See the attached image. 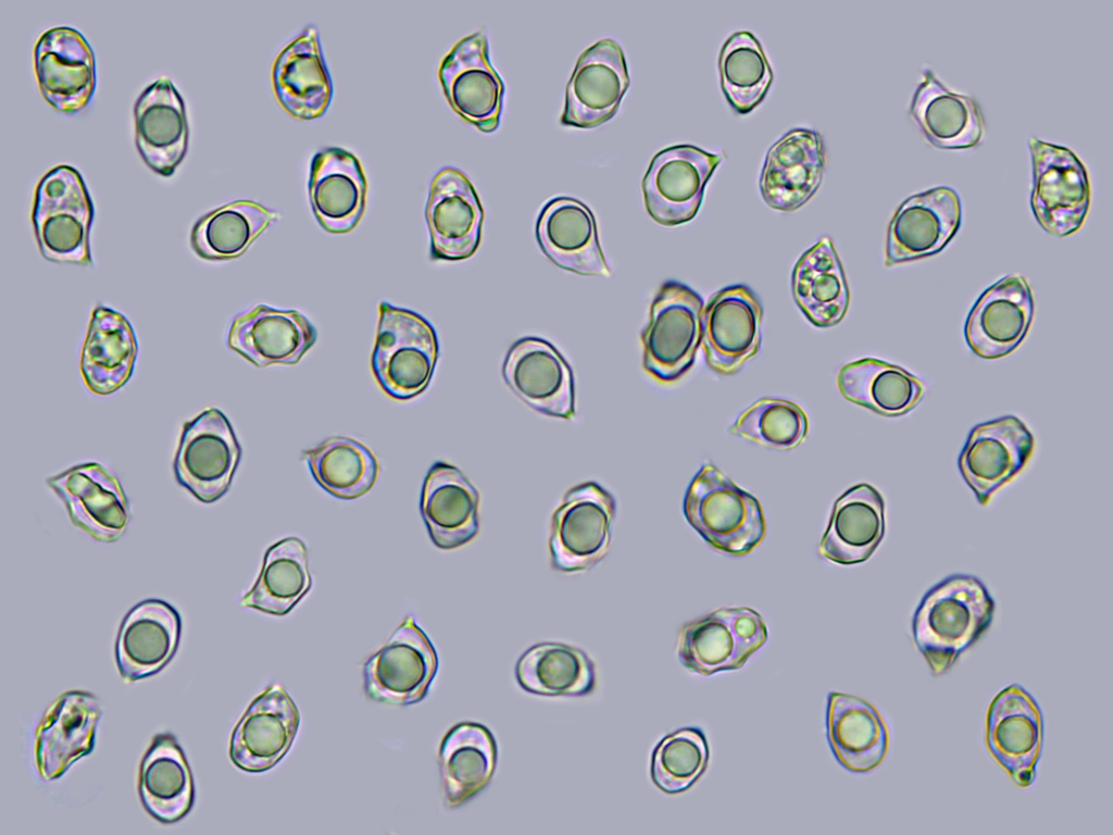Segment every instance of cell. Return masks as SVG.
Masks as SVG:
<instances>
[{
	"mask_svg": "<svg viewBox=\"0 0 1113 835\" xmlns=\"http://www.w3.org/2000/svg\"><path fill=\"white\" fill-rule=\"evenodd\" d=\"M995 601L977 577L955 574L933 586L912 620L918 651L930 672L942 675L989 627Z\"/></svg>",
	"mask_w": 1113,
	"mask_h": 835,
	"instance_id": "obj_1",
	"label": "cell"
},
{
	"mask_svg": "<svg viewBox=\"0 0 1113 835\" xmlns=\"http://www.w3.org/2000/svg\"><path fill=\"white\" fill-rule=\"evenodd\" d=\"M684 514L708 544L735 556L752 551L765 534L759 500L710 463L690 482Z\"/></svg>",
	"mask_w": 1113,
	"mask_h": 835,
	"instance_id": "obj_2",
	"label": "cell"
},
{
	"mask_svg": "<svg viewBox=\"0 0 1113 835\" xmlns=\"http://www.w3.org/2000/svg\"><path fill=\"white\" fill-rule=\"evenodd\" d=\"M93 204L80 173L62 164L39 180L33 224L43 258L58 263L91 264L89 232Z\"/></svg>",
	"mask_w": 1113,
	"mask_h": 835,
	"instance_id": "obj_3",
	"label": "cell"
},
{
	"mask_svg": "<svg viewBox=\"0 0 1113 835\" xmlns=\"http://www.w3.org/2000/svg\"><path fill=\"white\" fill-rule=\"evenodd\" d=\"M438 350L437 335L425 317L385 301L379 304L372 370L389 396L408 400L424 391Z\"/></svg>",
	"mask_w": 1113,
	"mask_h": 835,
	"instance_id": "obj_4",
	"label": "cell"
},
{
	"mask_svg": "<svg viewBox=\"0 0 1113 835\" xmlns=\"http://www.w3.org/2000/svg\"><path fill=\"white\" fill-rule=\"evenodd\" d=\"M703 300L676 281L665 282L651 303L642 333L643 367L663 383L680 378L693 364L701 342Z\"/></svg>",
	"mask_w": 1113,
	"mask_h": 835,
	"instance_id": "obj_5",
	"label": "cell"
},
{
	"mask_svg": "<svg viewBox=\"0 0 1113 835\" xmlns=\"http://www.w3.org/2000/svg\"><path fill=\"white\" fill-rule=\"evenodd\" d=\"M615 516V500L596 482L571 488L553 512L549 548L554 570L586 571L605 556Z\"/></svg>",
	"mask_w": 1113,
	"mask_h": 835,
	"instance_id": "obj_6",
	"label": "cell"
},
{
	"mask_svg": "<svg viewBox=\"0 0 1113 835\" xmlns=\"http://www.w3.org/2000/svg\"><path fill=\"white\" fill-rule=\"evenodd\" d=\"M767 635L762 615L753 609L721 608L680 628L677 653L696 674L734 671L765 644Z\"/></svg>",
	"mask_w": 1113,
	"mask_h": 835,
	"instance_id": "obj_7",
	"label": "cell"
},
{
	"mask_svg": "<svg viewBox=\"0 0 1113 835\" xmlns=\"http://www.w3.org/2000/svg\"><path fill=\"white\" fill-rule=\"evenodd\" d=\"M438 657L432 641L412 616H407L389 640L363 665L367 698L390 706L421 701L437 673Z\"/></svg>",
	"mask_w": 1113,
	"mask_h": 835,
	"instance_id": "obj_8",
	"label": "cell"
},
{
	"mask_svg": "<svg viewBox=\"0 0 1113 835\" xmlns=\"http://www.w3.org/2000/svg\"><path fill=\"white\" fill-rule=\"evenodd\" d=\"M1031 208L1050 234L1067 236L1083 225L1090 204L1087 171L1070 149L1033 137Z\"/></svg>",
	"mask_w": 1113,
	"mask_h": 835,
	"instance_id": "obj_9",
	"label": "cell"
},
{
	"mask_svg": "<svg viewBox=\"0 0 1113 835\" xmlns=\"http://www.w3.org/2000/svg\"><path fill=\"white\" fill-rule=\"evenodd\" d=\"M241 449L227 418L209 408L185 424L174 461L177 482L210 503L229 488Z\"/></svg>",
	"mask_w": 1113,
	"mask_h": 835,
	"instance_id": "obj_10",
	"label": "cell"
},
{
	"mask_svg": "<svg viewBox=\"0 0 1113 835\" xmlns=\"http://www.w3.org/2000/svg\"><path fill=\"white\" fill-rule=\"evenodd\" d=\"M723 159L692 145H674L652 158L642 179L646 208L665 226H676L697 214L708 179Z\"/></svg>",
	"mask_w": 1113,
	"mask_h": 835,
	"instance_id": "obj_11",
	"label": "cell"
},
{
	"mask_svg": "<svg viewBox=\"0 0 1113 835\" xmlns=\"http://www.w3.org/2000/svg\"><path fill=\"white\" fill-rule=\"evenodd\" d=\"M1034 444L1027 426L1013 415L980 423L971 431L959 469L981 506L1024 469Z\"/></svg>",
	"mask_w": 1113,
	"mask_h": 835,
	"instance_id": "obj_12",
	"label": "cell"
},
{
	"mask_svg": "<svg viewBox=\"0 0 1113 835\" xmlns=\"http://www.w3.org/2000/svg\"><path fill=\"white\" fill-rule=\"evenodd\" d=\"M762 308L745 285L717 291L702 311L701 342L708 365L721 375L735 374L759 350Z\"/></svg>",
	"mask_w": 1113,
	"mask_h": 835,
	"instance_id": "obj_13",
	"label": "cell"
},
{
	"mask_svg": "<svg viewBox=\"0 0 1113 835\" xmlns=\"http://www.w3.org/2000/svg\"><path fill=\"white\" fill-rule=\"evenodd\" d=\"M1040 709L1028 691L1012 684L991 701L986 724L990 753L1020 787L1036 778L1042 746Z\"/></svg>",
	"mask_w": 1113,
	"mask_h": 835,
	"instance_id": "obj_14",
	"label": "cell"
},
{
	"mask_svg": "<svg viewBox=\"0 0 1113 835\" xmlns=\"http://www.w3.org/2000/svg\"><path fill=\"white\" fill-rule=\"evenodd\" d=\"M439 77L452 108L485 133L499 125L503 83L491 66L488 45L476 32L460 40L443 59Z\"/></svg>",
	"mask_w": 1113,
	"mask_h": 835,
	"instance_id": "obj_15",
	"label": "cell"
},
{
	"mask_svg": "<svg viewBox=\"0 0 1113 835\" xmlns=\"http://www.w3.org/2000/svg\"><path fill=\"white\" fill-rule=\"evenodd\" d=\"M38 85L57 110L74 114L90 101L96 87V64L90 45L70 26L41 34L34 50Z\"/></svg>",
	"mask_w": 1113,
	"mask_h": 835,
	"instance_id": "obj_16",
	"label": "cell"
},
{
	"mask_svg": "<svg viewBox=\"0 0 1113 835\" xmlns=\"http://www.w3.org/2000/svg\"><path fill=\"white\" fill-rule=\"evenodd\" d=\"M960 223L961 202L954 189L940 186L909 197L889 223L885 265L939 252L954 236Z\"/></svg>",
	"mask_w": 1113,
	"mask_h": 835,
	"instance_id": "obj_17",
	"label": "cell"
},
{
	"mask_svg": "<svg viewBox=\"0 0 1113 835\" xmlns=\"http://www.w3.org/2000/svg\"><path fill=\"white\" fill-rule=\"evenodd\" d=\"M629 85L621 46L609 38L588 47L578 58L565 94L561 123L592 127L617 110Z\"/></svg>",
	"mask_w": 1113,
	"mask_h": 835,
	"instance_id": "obj_18",
	"label": "cell"
},
{
	"mask_svg": "<svg viewBox=\"0 0 1113 835\" xmlns=\"http://www.w3.org/2000/svg\"><path fill=\"white\" fill-rule=\"evenodd\" d=\"M502 376L535 411L559 419L575 415L574 379L567 362L548 341L524 337L509 349Z\"/></svg>",
	"mask_w": 1113,
	"mask_h": 835,
	"instance_id": "obj_19",
	"label": "cell"
},
{
	"mask_svg": "<svg viewBox=\"0 0 1113 835\" xmlns=\"http://www.w3.org/2000/svg\"><path fill=\"white\" fill-rule=\"evenodd\" d=\"M483 220V207L470 179L455 169L438 172L426 204L432 258L460 261L473 256Z\"/></svg>",
	"mask_w": 1113,
	"mask_h": 835,
	"instance_id": "obj_20",
	"label": "cell"
},
{
	"mask_svg": "<svg viewBox=\"0 0 1113 835\" xmlns=\"http://www.w3.org/2000/svg\"><path fill=\"white\" fill-rule=\"evenodd\" d=\"M300 723L299 711L285 688L271 685L246 710L229 744L233 763L247 772L273 768L289 750Z\"/></svg>",
	"mask_w": 1113,
	"mask_h": 835,
	"instance_id": "obj_21",
	"label": "cell"
},
{
	"mask_svg": "<svg viewBox=\"0 0 1113 835\" xmlns=\"http://www.w3.org/2000/svg\"><path fill=\"white\" fill-rule=\"evenodd\" d=\"M47 483L64 501L75 526L102 543L122 537L129 521L128 502L116 477L101 464L75 465Z\"/></svg>",
	"mask_w": 1113,
	"mask_h": 835,
	"instance_id": "obj_22",
	"label": "cell"
},
{
	"mask_svg": "<svg viewBox=\"0 0 1113 835\" xmlns=\"http://www.w3.org/2000/svg\"><path fill=\"white\" fill-rule=\"evenodd\" d=\"M1034 313L1027 281L1011 274L985 290L972 308L965 323L966 342L984 359L1002 358L1026 336Z\"/></svg>",
	"mask_w": 1113,
	"mask_h": 835,
	"instance_id": "obj_23",
	"label": "cell"
},
{
	"mask_svg": "<svg viewBox=\"0 0 1113 835\" xmlns=\"http://www.w3.org/2000/svg\"><path fill=\"white\" fill-rule=\"evenodd\" d=\"M825 167V146L812 128L793 127L766 153L760 175L765 202L779 211L801 207L818 188Z\"/></svg>",
	"mask_w": 1113,
	"mask_h": 835,
	"instance_id": "obj_24",
	"label": "cell"
},
{
	"mask_svg": "<svg viewBox=\"0 0 1113 835\" xmlns=\"http://www.w3.org/2000/svg\"><path fill=\"white\" fill-rule=\"evenodd\" d=\"M536 238L542 252L563 270L588 276L611 274L595 216L577 199L560 196L547 201L536 222Z\"/></svg>",
	"mask_w": 1113,
	"mask_h": 835,
	"instance_id": "obj_25",
	"label": "cell"
},
{
	"mask_svg": "<svg viewBox=\"0 0 1113 835\" xmlns=\"http://www.w3.org/2000/svg\"><path fill=\"white\" fill-rule=\"evenodd\" d=\"M100 714L98 699L90 693L71 690L55 699L36 731V762L43 778L60 777L92 750Z\"/></svg>",
	"mask_w": 1113,
	"mask_h": 835,
	"instance_id": "obj_26",
	"label": "cell"
},
{
	"mask_svg": "<svg viewBox=\"0 0 1113 835\" xmlns=\"http://www.w3.org/2000/svg\"><path fill=\"white\" fill-rule=\"evenodd\" d=\"M134 115L136 145L143 161L155 173L171 176L188 147L183 97L167 77H161L137 98Z\"/></svg>",
	"mask_w": 1113,
	"mask_h": 835,
	"instance_id": "obj_27",
	"label": "cell"
},
{
	"mask_svg": "<svg viewBox=\"0 0 1113 835\" xmlns=\"http://www.w3.org/2000/svg\"><path fill=\"white\" fill-rule=\"evenodd\" d=\"M317 337L311 322L296 310L259 304L237 316L229 328V348L259 367L295 364Z\"/></svg>",
	"mask_w": 1113,
	"mask_h": 835,
	"instance_id": "obj_28",
	"label": "cell"
},
{
	"mask_svg": "<svg viewBox=\"0 0 1113 835\" xmlns=\"http://www.w3.org/2000/svg\"><path fill=\"white\" fill-rule=\"evenodd\" d=\"M180 618L168 603L148 599L125 615L115 645L116 663L127 682L158 673L178 647Z\"/></svg>",
	"mask_w": 1113,
	"mask_h": 835,
	"instance_id": "obj_29",
	"label": "cell"
},
{
	"mask_svg": "<svg viewBox=\"0 0 1113 835\" xmlns=\"http://www.w3.org/2000/svg\"><path fill=\"white\" fill-rule=\"evenodd\" d=\"M479 495L461 471L437 461L428 470L421 495V513L433 543L458 548L478 532Z\"/></svg>",
	"mask_w": 1113,
	"mask_h": 835,
	"instance_id": "obj_30",
	"label": "cell"
},
{
	"mask_svg": "<svg viewBox=\"0 0 1113 835\" xmlns=\"http://www.w3.org/2000/svg\"><path fill=\"white\" fill-rule=\"evenodd\" d=\"M365 191L362 167L352 153L326 148L314 155L309 179L310 201L325 229L351 230L363 213Z\"/></svg>",
	"mask_w": 1113,
	"mask_h": 835,
	"instance_id": "obj_31",
	"label": "cell"
},
{
	"mask_svg": "<svg viewBox=\"0 0 1113 835\" xmlns=\"http://www.w3.org/2000/svg\"><path fill=\"white\" fill-rule=\"evenodd\" d=\"M826 730L836 760L851 772H870L886 757L888 728L876 708L864 699L829 693Z\"/></svg>",
	"mask_w": 1113,
	"mask_h": 835,
	"instance_id": "obj_32",
	"label": "cell"
},
{
	"mask_svg": "<svg viewBox=\"0 0 1113 835\" xmlns=\"http://www.w3.org/2000/svg\"><path fill=\"white\" fill-rule=\"evenodd\" d=\"M884 534V499L873 486L862 483L836 500L820 552L842 565L860 563L873 554Z\"/></svg>",
	"mask_w": 1113,
	"mask_h": 835,
	"instance_id": "obj_33",
	"label": "cell"
},
{
	"mask_svg": "<svg viewBox=\"0 0 1113 835\" xmlns=\"http://www.w3.org/2000/svg\"><path fill=\"white\" fill-rule=\"evenodd\" d=\"M273 82L280 103L292 115L314 119L327 109L333 84L313 26L289 43L276 59Z\"/></svg>",
	"mask_w": 1113,
	"mask_h": 835,
	"instance_id": "obj_34",
	"label": "cell"
},
{
	"mask_svg": "<svg viewBox=\"0 0 1113 835\" xmlns=\"http://www.w3.org/2000/svg\"><path fill=\"white\" fill-rule=\"evenodd\" d=\"M497 753L493 735L479 723L461 722L448 731L438 758L446 808L462 806L489 784Z\"/></svg>",
	"mask_w": 1113,
	"mask_h": 835,
	"instance_id": "obj_35",
	"label": "cell"
},
{
	"mask_svg": "<svg viewBox=\"0 0 1113 835\" xmlns=\"http://www.w3.org/2000/svg\"><path fill=\"white\" fill-rule=\"evenodd\" d=\"M910 114L926 138L941 149L976 146L984 133L977 102L948 89L933 73L923 71L910 105Z\"/></svg>",
	"mask_w": 1113,
	"mask_h": 835,
	"instance_id": "obj_36",
	"label": "cell"
},
{
	"mask_svg": "<svg viewBox=\"0 0 1113 835\" xmlns=\"http://www.w3.org/2000/svg\"><path fill=\"white\" fill-rule=\"evenodd\" d=\"M138 345L134 329L120 312L97 307L82 349L80 373L97 395L120 389L132 376Z\"/></svg>",
	"mask_w": 1113,
	"mask_h": 835,
	"instance_id": "obj_37",
	"label": "cell"
},
{
	"mask_svg": "<svg viewBox=\"0 0 1113 835\" xmlns=\"http://www.w3.org/2000/svg\"><path fill=\"white\" fill-rule=\"evenodd\" d=\"M138 788L145 809L162 823H174L191 809L193 781L173 735L153 738L140 764Z\"/></svg>",
	"mask_w": 1113,
	"mask_h": 835,
	"instance_id": "obj_38",
	"label": "cell"
},
{
	"mask_svg": "<svg viewBox=\"0 0 1113 835\" xmlns=\"http://www.w3.org/2000/svg\"><path fill=\"white\" fill-rule=\"evenodd\" d=\"M792 294L799 308L816 326H833L845 316L849 288L829 237H822L796 263Z\"/></svg>",
	"mask_w": 1113,
	"mask_h": 835,
	"instance_id": "obj_39",
	"label": "cell"
},
{
	"mask_svg": "<svg viewBox=\"0 0 1113 835\" xmlns=\"http://www.w3.org/2000/svg\"><path fill=\"white\" fill-rule=\"evenodd\" d=\"M517 684L542 697L586 696L593 691L592 660L580 649L562 643H540L528 648L515 665Z\"/></svg>",
	"mask_w": 1113,
	"mask_h": 835,
	"instance_id": "obj_40",
	"label": "cell"
},
{
	"mask_svg": "<svg viewBox=\"0 0 1113 835\" xmlns=\"http://www.w3.org/2000/svg\"><path fill=\"white\" fill-rule=\"evenodd\" d=\"M837 382L846 399L886 416L909 412L925 391L923 383L914 375L872 358L846 364Z\"/></svg>",
	"mask_w": 1113,
	"mask_h": 835,
	"instance_id": "obj_41",
	"label": "cell"
},
{
	"mask_svg": "<svg viewBox=\"0 0 1113 835\" xmlns=\"http://www.w3.org/2000/svg\"><path fill=\"white\" fill-rule=\"evenodd\" d=\"M311 585L305 546L297 537H287L267 549L259 577L241 599V606L285 615Z\"/></svg>",
	"mask_w": 1113,
	"mask_h": 835,
	"instance_id": "obj_42",
	"label": "cell"
},
{
	"mask_svg": "<svg viewBox=\"0 0 1113 835\" xmlns=\"http://www.w3.org/2000/svg\"><path fill=\"white\" fill-rule=\"evenodd\" d=\"M275 220L276 213L254 201H234L196 222L190 235L191 247L204 260L234 259Z\"/></svg>",
	"mask_w": 1113,
	"mask_h": 835,
	"instance_id": "obj_43",
	"label": "cell"
},
{
	"mask_svg": "<svg viewBox=\"0 0 1113 835\" xmlns=\"http://www.w3.org/2000/svg\"><path fill=\"white\" fill-rule=\"evenodd\" d=\"M302 458L310 466L314 479L330 495L353 499L366 494L374 485L378 465L372 451L363 444L347 437H333L304 450Z\"/></svg>",
	"mask_w": 1113,
	"mask_h": 835,
	"instance_id": "obj_44",
	"label": "cell"
},
{
	"mask_svg": "<svg viewBox=\"0 0 1113 835\" xmlns=\"http://www.w3.org/2000/svg\"><path fill=\"white\" fill-rule=\"evenodd\" d=\"M718 70L725 97L739 114H747L764 98L773 79L763 47L748 30L735 32L724 41Z\"/></svg>",
	"mask_w": 1113,
	"mask_h": 835,
	"instance_id": "obj_45",
	"label": "cell"
},
{
	"mask_svg": "<svg viewBox=\"0 0 1113 835\" xmlns=\"http://www.w3.org/2000/svg\"><path fill=\"white\" fill-rule=\"evenodd\" d=\"M710 758L701 728L684 727L663 737L651 757V778L666 794L687 790L702 775Z\"/></svg>",
	"mask_w": 1113,
	"mask_h": 835,
	"instance_id": "obj_46",
	"label": "cell"
},
{
	"mask_svg": "<svg viewBox=\"0 0 1113 835\" xmlns=\"http://www.w3.org/2000/svg\"><path fill=\"white\" fill-rule=\"evenodd\" d=\"M729 431L762 446L791 449L804 439L808 419L791 401L763 398L743 411Z\"/></svg>",
	"mask_w": 1113,
	"mask_h": 835,
	"instance_id": "obj_47",
	"label": "cell"
}]
</instances>
